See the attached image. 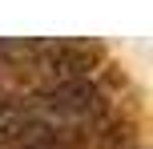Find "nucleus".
<instances>
[{
	"mask_svg": "<svg viewBox=\"0 0 153 149\" xmlns=\"http://www.w3.org/2000/svg\"><path fill=\"white\" fill-rule=\"evenodd\" d=\"M97 89L89 85L85 77H73V81H56L40 93V109L56 113V117H89L97 113Z\"/></svg>",
	"mask_w": 153,
	"mask_h": 149,
	"instance_id": "nucleus-1",
	"label": "nucleus"
},
{
	"mask_svg": "<svg viewBox=\"0 0 153 149\" xmlns=\"http://www.w3.org/2000/svg\"><path fill=\"white\" fill-rule=\"evenodd\" d=\"M4 113H8V105H4V101H0V117H4Z\"/></svg>",
	"mask_w": 153,
	"mask_h": 149,
	"instance_id": "nucleus-2",
	"label": "nucleus"
}]
</instances>
